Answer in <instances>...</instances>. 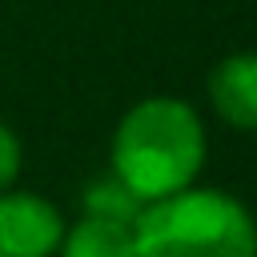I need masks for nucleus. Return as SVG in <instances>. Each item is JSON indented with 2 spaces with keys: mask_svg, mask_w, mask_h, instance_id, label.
I'll return each instance as SVG.
<instances>
[{
  "mask_svg": "<svg viewBox=\"0 0 257 257\" xmlns=\"http://www.w3.org/2000/svg\"><path fill=\"white\" fill-rule=\"evenodd\" d=\"M205 165V124L177 96L133 104L112 137V173L141 197L157 201L197 181Z\"/></svg>",
  "mask_w": 257,
  "mask_h": 257,
  "instance_id": "nucleus-1",
  "label": "nucleus"
},
{
  "mask_svg": "<svg viewBox=\"0 0 257 257\" xmlns=\"http://www.w3.org/2000/svg\"><path fill=\"white\" fill-rule=\"evenodd\" d=\"M137 257H257V221L221 189H181L145 209L133 221Z\"/></svg>",
  "mask_w": 257,
  "mask_h": 257,
  "instance_id": "nucleus-2",
  "label": "nucleus"
},
{
  "mask_svg": "<svg viewBox=\"0 0 257 257\" xmlns=\"http://www.w3.org/2000/svg\"><path fill=\"white\" fill-rule=\"evenodd\" d=\"M64 237L52 201L36 193H0V257H48Z\"/></svg>",
  "mask_w": 257,
  "mask_h": 257,
  "instance_id": "nucleus-3",
  "label": "nucleus"
},
{
  "mask_svg": "<svg viewBox=\"0 0 257 257\" xmlns=\"http://www.w3.org/2000/svg\"><path fill=\"white\" fill-rule=\"evenodd\" d=\"M209 100L233 128H257V52L225 56L209 72Z\"/></svg>",
  "mask_w": 257,
  "mask_h": 257,
  "instance_id": "nucleus-4",
  "label": "nucleus"
},
{
  "mask_svg": "<svg viewBox=\"0 0 257 257\" xmlns=\"http://www.w3.org/2000/svg\"><path fill=\"white\" fill-rule=\"evenodd\" d=\"M60 257H137L133 225L108 217H80L60 237Z\"/></svg>",
  "mask_w": 257,
  "mask_h": 257,
  "instance_id": "nucleus-5",
  "label": "nucleus"
},
{
  "mask_svg": "<svg viewBox=\"0 0 257 257\" xmlns=\"http://www.w3.org/2000/svg\"><path fill=\"white\" fill-rule=\"evenodd\" d=\"M80 209L84 217H108V221H124L133 225L137 213L145 209V201L116 177V173H104V177H92L80 193Z\"/></svg>",
  "mask_w": 257,
  "mask_h": 257,
  "instance_id": "nucleus-6",
  "label": "nucleus"
},
{
  "mask_svg": "<svg viewBox=\"0 0 257 257\" xmlns=\"http://www.w3.org/2000/svg\"><path fill=\"white\" fill-rule=\"evenodd\" d=\"M16 177H20V141L8 124H0V193L12 189Z\"/></svg>",
  "mask_w": 257,
  "mask_h": 257,
  "instance_id": "nucleus-7",
  "label": "nucleus"
}]
</instances>
